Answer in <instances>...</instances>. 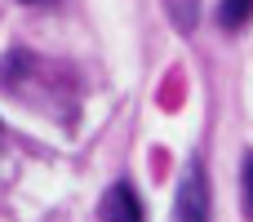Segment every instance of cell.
<instances>
[{
    "label": "cell",
    "instance_id": "5",
    "mask_svg": "<svg viewBox=\"0 0 253 222\" xmlns=\"http://www.w3.org/2000/svg\"><path fill=\"white\" fill-rule=\"evenodd\" d=\"M240 182H245V214L253 218V151L245 156V165H240Z\"/></svg>",
    "mask_w": 253,
    "mask_h": 222
},
{
    "label": "cell",
    "instance_id": "6",
    "mask_svg": "<svg viewBox=\"0 0 253 222\" xmlns=\"http://www.w3.org/2000/svg\"><path fill=\"white\" fill-rule=\"evenodd\" d=\"M22 4H44V9H49V4H58V0H22Z\"/></svg>",
    "mask_w": 253,
    "mask_h": 222
},
{
    "label": "cell",
    "instance_id": "2",
    "mask_svg": "<svg viewBox=\"0 0 253 222\" xmlns=\"http://www.w3.org/2000/svg\"><path fill=\"white\" fill-rule=\"evenodd\" d=\"M98 218L102 222H142V200H138V187L133 182H111L98 200Z\"/></svg>",
    "mask_w": 253,
    "mask_h": 222
},
{
    "label": "cell",
    "instance_id": "4",
    "mask_svg": "<svg viewBox=\"0 0 253 222\" xmlns=\"http://www.w3.org/2000/svg\"><path fill=\"white\" fill-rule=\"evenodd\" d=\"M165 13L178 27V36H196V27H200V0H165Z\"/></svg>",
    "mask_w": 253,
    "mask_h": 222
},
{
    "label": "cell",
    "instance_id": "1",
    "mask_svg": "<svg viewBox=\"0 0 253 222\" xmlns=\"http://www.w3.org/2000/svg\"><path fill=\"white\" fill-rule=\"evenodd\" d=\"M213 209V196H209V174H205V160L191 156L182 178H178V191H173V214L169 222H209Z\"/></svg>",
    "mask_w": 253,
    "mask_h": 222
},
{
    "label": "cell",
    "instance_id": "3",
    "mask_svg": "<svg viewBox=\"0 0 253 222\" xmlns=\"http://www.w3.org/2000/svg\"><path fill=\"white\" fill-rule=\"evenodd\" d=\"M249 22H253V0H222V4H218V27H222L227 36L245 31Z\"/></svg>",
    "mask_w": 253,
    "mask_h": 222
}]
</instances>
